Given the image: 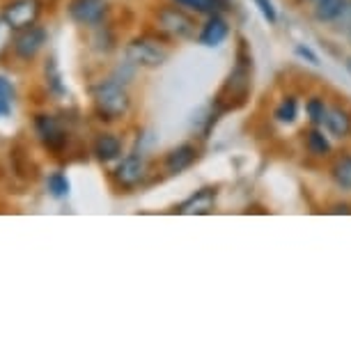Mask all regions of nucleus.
<instances>
[{"instance_id": "b1692460", "label": "nucleus", "mask_w": 351, "mask_h": 351, "mask_svg": "<svg viewBox=\"0 0 351 351\" xmlns=\"http://www.w3.org/2000/svg\"><path fill=\"white\" fill-rule=\"evenodd\" d=\"M253 3H255V8L260 10V14H262L264 21H267L269 25H276L278 10L274 8V3H271V0H253Z\"/></svg>"}, {"instance_id": "9b49d317", "label": "nucleus", "mask_w": 351, "mask_h": 351, "mask_svg": "<svg viewBox=\"0 0 351 351\" xmlns=\"http://www.w3.org/2000/svg\"><path fill=\"white\" fill-rule=\"evenodd\" d=\"M230 37V23L225 21L223 14H209V19L204 21L200 35H197V42L207 49H216L221 46L225 39Z\"/></svg>"}, {"instance_id": "c756f323", "label": "nucleus", "mask_w": 351, "mask_h": 351, "mask_svg": "<svg viewBox=\"0 0 351 351\" xmlns=\"http://www.w3.org/2000/svg\"><path fill=\"white\" fill-rule=\"evenodd\" d=\"M349 42H351V37H349Z\"/></svg>"}, {"instance_id": "f257e3e1", "label": "nucleus", "mask_w": 351, "mask_h": 351, "mask_svg": "<svg viewBox=\"0 0 351 351\" xmlns=\"http://www.w3.org/2000/svg\"><path fill=\"white\" fill-rule=\"evenodd\" d=\"M92 108H95L99 120L106 122H117L131 108V97L122 81L117 78H108L92 88Z\"/></svg>"}, {"instance_id": "20e7f679", "label": "nucleus", "mask_w": 351, "mask_h": 351, "mask_svg": "<svg viewBox=\"0 0 351 351\" xmlns=\"http://www.w3.org/2000/svg\"><path fill=\"white\" fill-rule=\"evenodd\" d=\"M158 30L177 39H189L195 32V21L182 8H161L156 14Z\"/></svg>"}, {"instance_id": "aec40b11", "label": "nucleus", "mask_w": 351, "mask_h": 351, "mask_svg": "<svg viewBox=\"0 0 351 351\" xmlns=\"http://www.w3.org/2000/svg\"><path fill=\"white\" fill-rule=\"evenodd\" d=\"M46 189H49V193L56 200H64L71 191V184L64 172H53V175H49V180H46Z\"/></svg>"}, {"instance_id": "f3484780", "label": "nucleus", "mask_w": 351, "mask_h": 351, "mask_svg": "<svg viewBox=\"0 0 351 351\" xmlns=\"http://www.w3.org/2000/svg\"><path fill=\"white\" fill-rule=\"evenodd\" d=\"M330 180L337 189L351 191V154L337 156L330 165Z\"/></svg>"}, {"instance_id": "39448f33", "label": "nucleus", "mask_w": 351, "mask_h": 351, "mask_svg": "<svg viewBox=\"0 0 351 351\" xmlns=\"http://www.w3.org/2000/svg\"><path fill=\"white\" fill-rule=\"evenodd\" d=\"M39 14H42L39 0H12L3 12V19L12 25V30H25L37 23Z\"/></svg>"}, {"instance_id": "f8f14e48", "label": "nucleus", "mask_w": 351, "mask_h": 351, "mask_svg": "<svg viewBox=\"0 0 351 351\" xmlns=\"http://www.w3.org/2000/svg\"><path fill=\"white\" fill-rule=\"evenodd\" d=\"M324 129H326L328 136L337 138V141L351 138V110H347L344 106H328Z\"/></svg>"}, {"instance_id": "412c9836", "label": "nucleus", "mask_w": 351, "mask_h": 351, "mask_svg": "<svg viewBox=\"0 0 351 351\" xmlns=\"http://www.w3.org/2000/svg\"><path fill=\"white\" fill-rule=\"evenodd\" d=\"M44 74H46V83H49V90L53 92V95H64L62 76H60V69H58L56 58H49V60H46Z\"/></svg>"}, {"instance_id": "0eeeda50", "label": "nucleus", "mask_w": 351, "mask_h": 351, "mask_svg": "<svg viewBox=\"0 0 351 351\" xmlns=\"http://www.w3.org/2000/svg\"><path fill=\"white\" fill-rule=\"evenodd\" d=\"M44 44H46V30L39 28V25H30L25 30H16L12 49H14L16 58H21V60H35L37 53L44 49Z\"/></svg>"}, {"instance_id": "5701e85b", "label": "nucleus", "mask_w": 351, "mask_h": 351, "mask_svg": "<svg viewBox=\"0 0 351 351\" xmlns=\"http://www.w3.org/2000/svg\"><path fill=\"white\" fill-rule=\"evenodd\" d=\"M232 10V0H202V14H225Z\"/></svg>"}, {"instance_id": "4468645a", "label": "nucleus", "mask_w": 351, "mask_h": 351, "mask_svg": "<svg viewBox=\"0 0 351 351\" xmlns=\"http://www.w3.org/2000/svg\"><path fill=\"white\" fill-rule=\"evenodd\" d=\"M351 0H315L313 19L317 23H335L349 10Z\"/></svg>"}, {"instance_id": "6ab92c4d", "label": "nucleus", "mask_w": 351, "mask_h": 351, "mask_svg": "<svg viewBox=\"0 0 351 351\" xmlns=\"http://www.w3.org/2000/svg\"><path fill=\"white\" fill-rule=\"evenodd\" d=\"M328 106L322 97H310L306 101V115L313 127H324V120H326Z\"/></svg>"}, {"instance_id": "393cba45", "label": "nucleus", "mask_w": 351, "mask_h": 351, "mask_svg": "<svg viewBox=\"0 0 351 351\" xmlns=\"http://www.w3.org/2000/svg\"><path fill=\"white\" fill-rule=\"evenodd\" d=\"M296 56H299V58H303V60H308L310 64H315V67H319V56H317V53L313 51V49H310V46H303V44H299V46H296Z\"/></svg>"}, {"instance_id": "ddd939ff", "label": "nucleus", "mask_w": 351, "mask_h": 351, "mask_svg": "<svg viewBox=\"0 0 351 351\" xmlns=\"http://www.w3.org/2000/svg\"><path fill=\"white\" fill-rule=\"evenodd\" d=\"M92 154L101 163L117 161L122 156V141L115 134H99L92 143Z\"/></svg>"}, {"instance_id": "1a4fd4ad", "label": "nucleus", "mask_w": 351, "mask_h": 351, "mask_svg": "<svg viewBox=\"0 0 351 351\" xmlns=\"http://www.w3.org/2000/svg\"><path fill=\"white\" fill-rule=\"evenodd\" d=\"M112 177L122 189H136L145 177V158L141 154H127L112 170Z\"/></svg>"}, {"instance_id": "cd10ccee", "label": "nucleus", "mask_w": 351, "mask_h": 351, "mask_svg": "<svg viewBox=\"0 0 351 351\" xmlns=\"http://www.w3.org/2000/svg\"><path fill=\"white\" fill-rule=\"evenodd\" d=\"M328 214H347V216H351V204H347V202H337V204H333V207L328 209Z\"/></svg>"}, {"instance_id": "c85d7f7f", "label": "nucleus", "mask_w": 351, "mask_h": 351, "mask_svg": "<svg viewBox=\"0 0 351 351\" xmlns=\"http://www.w3.org/2000/svg\"><path fill=\"white\" fill-rule=\"evenodd\" d=\"M177 5H182V8H189V10H195L202 14V0H175Z\"/></svg>"}, {"instance_id": "a878e982", "label": "nucleus", "mask_w": 351, "mask_h": 351, "mask_svg": "<svg viewBox=\"0 0 351 351\" xmlns=\"http://www.w3.org/2000/svg\"><path fill=\"white\" fill-rule=\"evenodd\" d=\"M8 44H12V25L0 16V51L8 49Z\"/></svg>"}, {"instance_id": "f03ea898", "label": "nucleus", "mask_w": 351, "mask_h": 351, "mask_svg": "<svg viewBox=\"0 0 351 351\" xmlns=\"http://www.w3.org/2000/svg\"><path fill=\"white\" fill-rule=\"evenodd\" d=\"M127 60L136 67L156 69L168 60V49L154 37H138L127 46Z\"/></svg>"}, {"instance_id": "423d86ee", "label": "nucleus", "mask_w": 351, "mask_h": 351, "mask_svg": "<svg viewBox=\"0 0 351 351\" xmlns=\"http://www.w3.org/2000/svg\"><path fill=\"white\" fill-rule=\"evenodd\" d=\"M67 12L74 23L95 28L108 14V0H71Z\"/></svg>"}, {"instance_id": "4be33fe9", "label": "nucleus", "mask_w": 351, "mask_h": 351, "mask_svg": "<svg viewBox=\"0 0 351 351\" xmlns=\"http://www.w3.org/2000/svg\"><path fill=\"white\" fill-rule=\"evenodd\" d=\"M14 99H16L14 85H12L5 76H0V117H8L10 115Z\"/></svg>"}, {"instance_id": "9d476101", "label": "nucleus", "mask_w": 351, "mask_h": 351, "mask_svg": "<svg viewBox=\"0 0 351 351\" xmlns=\"http://www.w3.org/2000/svg\"><path fill=\"white\" fill-rule=\"evenodd\" d=\"M195 161H197V147L191 143H184V145L172 147L168 154H165L163 165L168 175H182V172H186Z\"/></svg>"}, {"instance_id": "2eb2a0df", "label": "nucleus", "mask_w": 351, "mask_h": 351, "mask_svg": "<svg viewBox=\"0 0 351 351\" xmlns=\"http://www.w3.org/2000/svg\"><path fill=\"white\" fill-rule=\"evenodd\" d=\"M216 204V191L214 189H200L189 200H184L177 211L180 214H209Z\"/></svg>"}, {"instance_id": "6e6552de", "label": "nucleus", "mask_w": 351, "mask_h": 351, "mask_svg": "<svg viewBox=\"0 0 351 351\" xmlns=\"http://www.w3.org/2000/svg\"><path fill=\"white\" fill-rule=\"evenodd\" d=\"M250 56L243 60L241 58V51H239V58H237V64L234 69L230 71L228 81H225L223 85V95H228L230 99H239V101H243V97L248 95L250 90Z\"/></svg>"}, {"instance_id": "dca6fc26", "label": "nucleus", "mask_w": 351, "mask_h": 351, "mask_svg": "<svg viewBox=\"0 0 351 351\" xmlns=\"http://www.w3.org/2000/svg\"><path fill=\"white\" fill-rule=\"evenodd\" d=\"M306 149L313 154L315 158H326L330 156V141H328V136L324 134V127H313L306 134Z\"/></svg>"}, {"instance_id": "bb28decb", "label": "nucleus", "mask_w": 351, "mask_h": 351, "mask_svg": "<svg viewBox=\"0 0 351 351\" xmlns=\"http://www.w3.org/2000/svg\"><path fill=\"white\" fill-rule=\"evenodd\" d=\"M335 30L337 32H344L347 37H351V5H349V10L344 12V14L335 21Z\"/></svg>"}, {"instance_id": "7ed1b4c3", "label": "nucleus", "mask_w": 351, "mask_h": 351, "mask_svg": "<svg viewBox=\"0 0 351 351\" xmlns=\"http://www.w3.org/2000/svg\"><path fill=\"white\" fill-rule=\"evenodd\" d=\"M32 127H35V134H37L39 141H42V145H44L46 149L62 152L64 147H67L69 134H67V129H64V124L58 120L56 115H49V112H39V115H35V122H32Z\"/></svg>"}, {"instance_id": "a211bd4d", "label": "nucleus", "mask_w": 351, "mask_h": 351, "mask_svg": "<svg viewBox=\"0 0 351 351\" xmlns=\"http://www.w3.org/2000/svg\"><path fill=\"white\" fill-rule=\"evenodd\" d=\"M274 117H276V122H280V124H294L296 117H299V99L294 95L285 97L282 101L276 106Z\"/></svg>"}, {"instance_id": "7c9ffc66", "label": "nucleus", "mask_w": 351, "mask_h": 351, "mask_svg": "<svg viewBox=\"0 0 351 351\" xmlns=\"http://www.w3.org/2000/svg\"><path fill=\"white\" fill-rule=\"evenodd\" d=\"M313 3H315V0H313Z\"/></svg>"}]
</instances>
